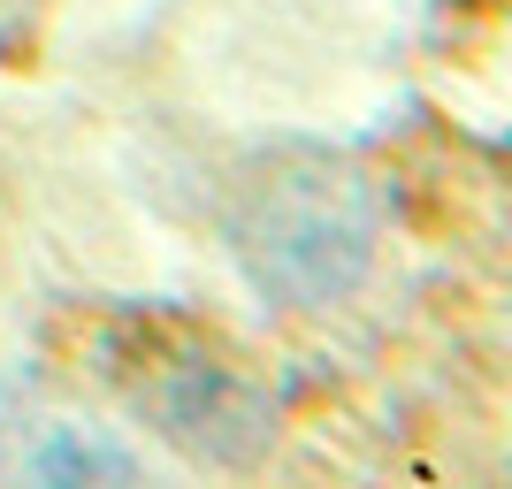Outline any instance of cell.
Returning a JSON list of instances; mask_svg holds the SVG:
<instances>
[{
    "label": "cell",
    "mask_w": 512,
    "mask_h": 489,
    "mask_svg": "<svg viewBox=\"0 0 512 489\" xmlns=\"http://www.w3.org/2000/svg\"><path fill=\"white\" fill-rule=\"evenodd\" d=\"M383 237L375 176L337 146H276L260 153L230 199L237 268L276 306H337L367 283Z\"/></svg>",
    "instance_id": "6da1fadb"
},
{
    "label": "cell",
    "mask_w": 512,
    "mask_h": 489,
    "mask_svg": "<svg viewBox=\"0 0 512 489\" xmlns=\"http://www.w3.org/2000/svg\"><path fill=\"white\" fill-rule=\"evenodd\" d=\"M107 375H115V390H123L176 451H192L207 467H245V459H260L268 436H276L268 390H260L245 367H230L214 344L123 337V360L107 367Z\"/></svg>",
    "instance_id": "7a4b0ae2"
},
{
    "label": "cell",
    "mask_w": 512,
    "mask_h": 489,
    "mask_svg": "<svg viewBox=\"0 0 512 489\" xmlns=\"http://www.w3.org/2000/svg\"><path fill=\"white\" fill-rule=\"evenodd\" d=\"M31 474H46V482H123V474H130V451L85 444V436H54V444L31 459Z\"/></svg>",
    "instance_id": "3957f363"
}]
</instances>
